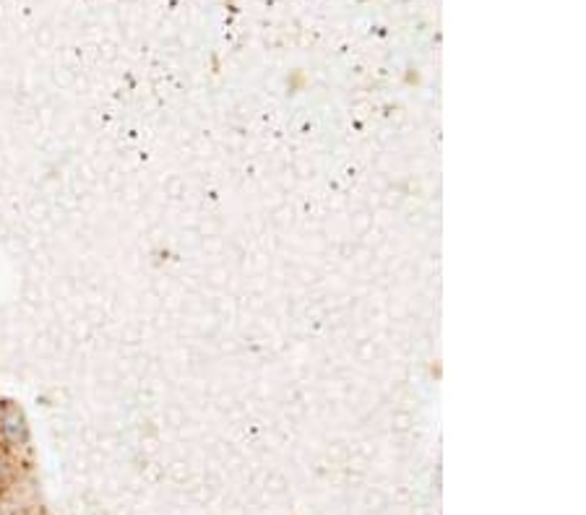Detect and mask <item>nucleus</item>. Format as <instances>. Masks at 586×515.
<instances>
[{
    "instance_id": "nucleus-1",
    "label": "nucleus",
    "mask_w": 586,
    "mask_h": 515,
    "mask_svg": "<svg viewBox=\"0 0 586 515\" xmlns=\"http://www.w3.org/2000/svg\"><path fill=\"white\" fill-rule=\"evenodd\" d=\"M0 435L14 448H21L29 438L26 420H24L21 409L14 401H0Z\"/></svg>"
}]
</instances>
